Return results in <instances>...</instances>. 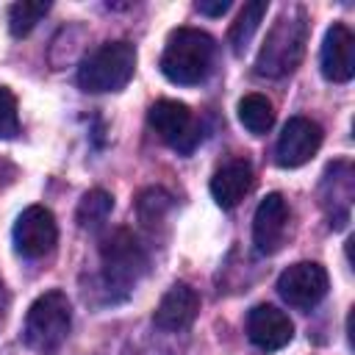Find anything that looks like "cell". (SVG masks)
<instances>
[{"label":"cell","instance_id":"6da1fadb","mask_svg":"<svg viewBox=\"0 0 355 355\" xmlns=\"http://www.w3.org/2000/svg\"><path fill=\"white\" fill-rule=\"evenodd\" d=\"M216 44L200 28H178L169 33L161 53V72L178 86H197L208 78Z\"/></svg>","mask_w":355,"mask_h":355},{"label":"cell","instance_id":"7a4b0ae2","mask_svg":"<svg viewBox=\"0 0 355 355\" xmlns=\"http://www.w3.org/2000/svg\"><path fill=\"white\" fill-rule=\"evenodd\" d=\"M308 44V19L297 8L294 14H283L272 31L266 33V42L258 50L255 72L261 78H283L294 72L305 55Z\"/></svg>","mask_w":355,"mask_h":355},{"label":"cell","instance_id":"3957f363","mask_svg":"<svg viewBox=\"0 0 355 355\" xmlns=\"http://www.w3.org/2000/svg\"><path fill=\"white\" fill-rule=\"evenodd\" d=\"M69 327H72V302L64 291L53 288L31 302L22 324V341L36 352L50 355L64 344Z\"/></svg>","mask_w":355,"mask_h":355},{"label":"cell","instance_id":"277c9868","mask_svg":"<svg viewBox=\"0 0 355 355\" xmlns=\"http://www.w3.org/2000/svg\"><path fill=\"white\" fill-rule=\"evenodd\" d=\"M136 72V47L130 42H108L89 53L78 67V86L92 94L122 92Z\"/></svg>","mask_w":355,"mask_h":355},{"label":"cell","instance_id":"5b68a950","mask_svg":"<svg viewBox=\"0 0 355 355\" xmlns=\"http://www.w3.org/2000/svg\"><path fill=\"white\" fill-rule=\"evenodd\" d=\"M100 263H103V283L108 294L119 291V297H125L136 286V280L147 272L150 261H147L141 241L128 227H119L103 239Z\"/></svg>","mask_w":355,"mask_h":355},{"label":"cell","instance_id":"8992f818","mask_svg":"<svg viewBox=\"0 0 355 355\" xmlns=\"http://www.w3.org/2000/svg\"><path fill=\"white\" fill-rule=\"evenodd\" d=\"M147 119H150L153 130H155L172 150L183 153V155H189V153L200 144V139H202L200 125H197V119H194V114H191V108H189L186 103H178V100H158V103L150 105Z\"/></svg>","mask_w":355,"mask_h":355},{"label":"cell","instance_id":"52a82bcc","mask_svg":"<svg viewBox=\"0 0 355 355\" xmlns=\"http://www.w3.org/2000/svg\"><path fill=\"white\" fill-rule=\"evenodd\" d=\"M11 241L22 258L36 261V258L50 255L58 241V225H55L53 211L44 205H28L14 222Z\"/></svg>","mask_w":355,"mask_h":355},{"label":"cell","instance_id":"ba28073f","mask_svg":"<svg viewBox=\"0 0 355 355\" xmlns=\"http://www.w3.org/2000/svg\"><path fill=\"white\" fill-rule=\"evenodd\" d=\"M330 288V280H327V272L324 266L313 263V261H300V263H291L288 269L280 272L277 277V294L297 311H311L316 308L324 294Z\"/></svg>","mask_w":355,"mask_h":355},{"label":"cell","instance_id":"9c48e42d","mask_svg":"<svg viewBox=\"0 0 355 355\" xmlns=\"http://www.w3.org/2000/svg\"><path fill=\"white\" fill-rule=\"evenodd\" d=\"M322 147V128L319 122L308 119V116H291L280 136H277V147H275V161L283 169H297L302 164H308L316 150Z\"/></svg>","mask_w":355,"mask_h":355},{"label":"cell","instance_id":"30bf717a","mask_svg":"<svg viewBox=\"0 0 355 355\" xmlns=\"http://www.w3.org/2000/svg\"><path fill=\"white\" fill-rule=\"evenodd\" d=\"M322 75L333 83H347L355 75V36L344 22H333L319 53Z\"/></svg>","mask_w":355,"mask_h":355},{"label":"cell","instance_id":"8fae6325","mask_svg":"<svg viewBox=\"0 0 355 355\" xmlns=\"http://www.w3.org/2000/svg\"><path fill=\"white\" fill-rule=\"evenodd\" d=\"M286 227H288V205L283 200V194L272 191L266 194L252 216V244L261 255H272L280 250L283 239H286Z\"/></svg>","mask_w":355,"mask_h":355},{"label":"cell","instance_id":"7c38bea8","mask_svg":"<svg viewBox=\"0 0 355 355\" xmlns=\"http://www.w3.org/2000/svg\"><path fill=\"white\" fill-rule=\"evenodd\" d=\"M247 338L263 352H277L294 338V324L286 311L263 302L247 313Z\"/></svg>","mask_w":355,"mask_h":355},{"label":"cell","instance_id":"4fadbf2b","mask_svg":"<svg viewBox=\"0 0 355 355\" xmlns=\"http://www.w3.org/2000/svg\"><path fill=\"white\" fill-rule=\"evenodd\" d=\"M200 313V294L189 283H175L155 305L153 322L164 333H180L186 330Z\"/></svg>","mask_w":355,"mask_h":355},{"label":"cell","instance_id":"5bb4252c","mask_svg":"<svg viewBox=\"0 0 355 355\" xmlns=\"http://www.w3.org/2000/svg\"><path fill=\"white\" fill-rule=\"evenodd\" d=\"M252 189V166L244 158L222 164L211 178V197L222 208H236Z\"/></svg>","mask_w":355,"mask_h":355},{"label":"cell","instance_id":"9a60e30c","mask_svg":"<svg viewBox=\"0 0 355 355\" xmlns=\"http://www.w3.org/2000/svg\"><path fill=\"white\" fill-rule=\"evenodd\" d=\"M324 189L330 186L327 194H322V205L333 211L330 214V227H344L347 216H349V200H352V172H349V164L347 161H336L327 166V175H324Z\"/></svg>","mask_w":355,"mask_h":355},{"label":"cell","instance_id":"2e32d148","mask_svg":"<svg viewBox=\"0 0 355 355\" xmlns=\"http://www.w3.org/2000/svg\"><path fill=\"white\" fill-rule=\"evenodd\" d=\"M239 122L250 133L263 136L275 125V108H272V103L263 94H244L239 100Z\"/></svg>","mask_w":355,"mask_h":355},{"label":"cell","instance_id":"e0dca14e","mask_svg":"<svg viewBox=\"0 0 355 355\" xmlns=\"http://www.w3.org/2000/svg\"><path fill=\"white\" fill-rule=\"evenodd\" d=\"M266 8H269V3H266V0L244 3L241 14L236 17V22L230 25V33H227V39H230V44H233V53H244V47L250 44L252 33L258 31V25H261V19H263Z\"/></svg>","mask_w":355,"mask_h":355},{"label":"cell","instance_id":"ac0fdd59","mask_svg":"<svg viewBox=\"0 0 355 355\" xmlns=\"http://www.w3.org/2000/svg\"><path fill=\"white\" fill-rule=\"evenodd\" d=\"M111 211H114V197L108 191H103V189H92V191H86L80 197L75 219H78V225L83 230H94L111 216Z\"/></svg>","mask_w":355,"mask_h":355},{"label":"cell","instance_id":"d6986e66","mask_svg":"<svg viewBox=\"0 0 355 355\" xmlns=\"http://www.w3.org/2000/svg\"><path fill=\"white\" fill-rule=\"evenodd\" d=\"M47 11H50L47 0H19V3H14L8 8V31H11V36H17V39L28 36Z\"/></svg>","mask_w":355,"mask_h":355},{"label":"cell","instance_id":"ffe728a7","mask_svg":"<svg viewBox=\"0 0 355 355\" xmlns=\"http://www.w3.org/2000/svg\"><path fill=\"white\" fill-rule=\"evenodd\" d=\"M169 211H172V194L161 186H150L136 197V214L147 227L158 225Z\"/></svg>","mask_w":355,"mask_h":355},{"label":"cell","instance_id":"44dd1931","mask_svg":"<svg viewBox=\"0 0 355 355\" xmlns=\"http://www.w3.org/2000/svg\"><path fill=\"white\" fill-rule=\"evenodd\" d=\"M19 133L17 97L8 86H0V139H14Z\"/></svg>","mask_w":355,"mask_h":355},{"label":"cell","instance_id":"7402d4cb","mask_svg":"<svg viewBox=\"0 0 355 355\" xmlns=\"http://www.w3.org/2000/svg\"><path fill=\"white\" fill-rule=\"evenodd\" d=\"M230 8V0H197V11L205 17H222Z\"/></svg>","mask_w":355,"mask_h":355},{"label":"cell","instance_id":"603a6c76","mask_svg":"<svg viewBox=\"0 0 355 355\" xmlns=\"http://www.w3.org/2000/svg\"><path fill=\"white\" fill-rule=\"evenodd\" d=\"M6 313H8V291H6V286H3V280H0V327H3V322H6Z\"/></svg>","mask_w":355,"mask_h":355}]
</instances>
